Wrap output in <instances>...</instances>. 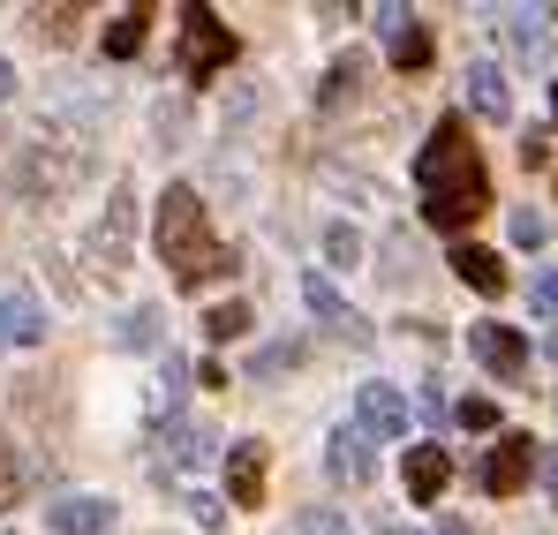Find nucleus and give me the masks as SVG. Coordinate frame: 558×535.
<instances>
[{"label": "nucleus", "mask_w": 558, "mask_h": 535, "mask_svg": "<svg viewBox=\"0 0 558 535\" xmlns=\"http://www.w3.org/2000/svg\"><path fill=\"white\" fill-rule=\"evenodd\" d=\"M415 181H423V219L438 234H468L490 211V167H483V144L468 136L461 113H438L430 144L415 151Z\"/></svg>", "instance_id": "f257e3e1"}, {"label": "nucleus", "mask_w": 558, "mask_h": 535, "mask_svg": "<svg viewBox=\"0 0 558 535\" xmlns=\"http://www.w3.org/2000/svg\"><path fill=\"white\" fill-rule=\"evenodd\" d=\"M159 265L174 271L182 287L196 279H219V271H234V250H219L211 242V219H204V196L174 181L167 196H159Z\"/></svg>", "instance_id": "f03ea898"}, {"label": "nucleus", "mask_w": 558, "mask_h": 535, "mask_svg": "<svg viewBox=\"0 0 558 535\" xmlns=\"http://www.w3.org/2000/svg\"><path fill=\"white\" fill-rule=\"evenodd\" d=\"M242 61V38L219 23V8H189L182 15V76L189 84H219Z\"/></svg>", "instance_id": "7ed1b4c3"}, {"label": "nucleus", "mask_w": 558, "mask_h": 535, "mask_svg": "<svg viewBox=\"0 0 558 535\" xmlns=\"http://www.w3.org/2000/svg\"><path fill=\"white\" fill-rule=\"evenodd\" d=\"M302 302H310V317L332 332V340H348V348H371V317L325 279V271H302Z\"/></svg>", "instance_id": "20e7f679"}, {"label": "nucleus", "mask_w": 558, "mask_h": 535, "mask_svg": "<svg viewBox=\"0 0 558 535\" xmlns=\"http://www.w3.org/2000/svg\"><path fill=\"white\" fill-rule=\"evenodd\" d=\"M529 467H536V438L498 430V446L475 460V483H483V498H513V490L529 483Z\"/></svg>", "instance_id": "39448f33"}, {"label": "nucleus", "mask_w": 558, "mask_h": 535, "mask_svg": "<svg viewBox=\"0 0 558 535\" xmlns=\"http://www.w3.org/2000/svg\"><path fill=\"white\" fill-rule=\"evenodd\" d=\"M377 31H385V46H392V69H400V76H423V69H430V53H438V46H430V31H423L408 8H377Z\"/></svg>", "instance_id": "423d86ee"}, {"label": "nucleus", "mask_w": 558, "mask_h": 535, "mask_svg": "<svg viewBox=\"0 0 558 535\" xmlns=\"http://www.w3.org/2000/svg\"><path fill=\"white\" fill-rule=\"evenodd\" d=\"M355 430L377 438V446H400V438H408V400H400V385H363V400H355Z\"/></svg>", "instance_id": "0eeeda50"}, {"label": "nucleus", "mask_w": 558, "mask_h": 535, "mask_svg": "<svg viewBox=\"0 0 558 535\" xmlns=\"http://www.w3.org/2000/svg\"><path fill=\"white\" fill-rule=\"evenodd\" d=\"M468 348H475V362H483L498 385H521L529 348H521V332H513V325H475V332H468Z\"/></svg>", "instance_id": "6e6552de"}, {"label": "nucleus", "mask_w": 558, "mask_h": 535, "mask_svg": "<svg viewBox=\"0 0 558 535\" xmlns=\"http://www.w3.org/2000/svg\"><path fill=\"white\" fill-rule=\"evenodd\" d=\"M46 528H53V535H106V528H113V498H98V490H69V498L46 506Z\"/></svg>", "instance_id": "1a4fd4ad"}, {"label": "nucleus", "mask_w": 558, "mask_h": 535, "mask_svg": "<svg viewBox=\"0 0 558 535\" xmlns=\"http://www.w3.org/2000/svg\"><path fill=\"white\" fill-rule=\"evenodd\" d=\"M325 467H332V483H371L377 452H371V438H363L355 423H340V430L325 438Z\"/></svg>", "instance_id": "9d476101"}, {"label": "nucleus", "mask_w": 558, "mask_h": 535, "mask_svg": "<svg viewBox=\"0 0 558 535\" xmlns=\"http://www.w3.org/2000/svg\"><path fill=\"white\" fill-rule=\"evenodd\" d=\"M446 483H453L446 446H408V498H415V506H438V498H446Z\"/></svg>", "instance_id": "9b49d317"}, {"label": "nucleus", "mask_w": 558, "mask_h": 535, "mask_svg": "<svg viewBox=\"0 0 558 535\" xmlns=\"http://www.w3.org/2000/svg\"><path fill=\"white\" fill-rule=\"evenodd\" d=\"M211 452H219L211 423H196V415H174V423H167V452H159L167 467H182V475H189V467H204Z\"/></svg>", "instance_id": "f8f14e48"}, {"label": "nucleus", "mask_w": 558, "mask_h": 535, "mask_svg": "<svg viewBox=\"0 0 558 535\" xmlns=\"http://www.w3.org/2000/svg\"><path fill=\"white\" fill-rule=\"evenodd\" d=\"M129 219H136V196H129V189H113V204H106V219L92 227V242H84V250H92V257H98L106 271L121 265V242H129Z\"/></svg>", "instance_id": "ddd939ff"}, {"label": "nucleus", "mask_w": 558, "mask_h": 535, "mask_svg": "<svg viewBox=\"0 0 558 535\" xmlns=\"http://www.w3.org/2000/svg\"><path fill=\"white\" fill-rule=\"evenodd\" d=\"M0 332H8L15 348H38V340H46V309H38L31 287H8V294H0Z\"/></svg>", "instance_id": "4468645a"}, {"label": "nucleus", "mask_w": 558, "mask_h": 535, "mask_svg": "<svg viewBox=\"0 0 558 535\" xmlns=\"http://www.w3.org/2000/svg\"><path fill=\"white\" fill-rule=\"evenodd\" d=\"M551 8H513V15H498V31H506V46L521 53V61H544V38H551Z\"/></svg>", "instance_id": "2eb2a0df"}, {"label": "nucleus", "mask_w": 558, "mask_h": 535, "mask_svg": "<svg viewBox=\"0 0 558 535\" xmlns=\"http://www.w3.org/2000/svg\"><path fill=\"white\" fill-rule=\"evenodd\" d=\"M227 498L234 506H257L265 498V452L257 446H227Z\"/></svg>", "instance_id": "dca6fc26"}, {"label": "nucleus", "mask_w": 558, "mask_h": 535, "mask_svg": "<svg viewBox=\"0 0 558 535\" xmlns=\"http://www.w3.org/2000/svg\"><path fill=\"white\" fill-rule=\"evenodd\" d=\"M468 106H475V113H498V121L513 113V90H506V69H498V61H475V69H468Z\"/></svg>", "instance_id": "f3484780"}, {"label": "nucleus", "mask_w": 558, "mask_h": 535, "mask_svg": "<svg viewBox=\"0 0 558 535\" xmlns=\"http://www.w3.org/2000/svg\"><path fill=\"white\" fill-rule=\"evenodd\" d=\"M363 76H371V53H340V61L325 69V84H317V106H325V113L348 106V98L363 90Z\"/></svg>", "instance_id": "a211bd4d"}, {"label": "nucleus", "mask_w": 558, "mask_h": 535, "mask_svg": "<svg viewBox=\"0 0 558 535\" xmlns=\"http://www.w3.org/2000/svg\"><path fill=\"white\" fill-rule=\"evenodd\" d=\"M144 38H151V8H121L98 46H106V61H129V53H144Z\"/></svg>", "instance_id": "6ab92c4d"}, {"label": "nucleus", "mask_w": 558, "mask_h": 535, "mask_svg": "<svg viewBox=\"0 0 558 535\" xmlns=\"http://www.w3.org/2000/svg\"><path fill=\"white\" fill-rule=\"evenodd\" d=\"M453 271H461L475 294H506V265H498L490 250H475V242H461V250H453Z\"/></svg>", "instance_id": "aec40b11"}, {"label": "nucleus", "mask_w": 558, "mask_h": 535, "mask_svg": "<svg viewBox=\"0 0 558 535\" xmlns=\"http://www.w3.org/2000/svg\"><path fill=\"white\" fill-rule=\"evenodd\" d=\"M302 355H310V340H265V348L250 355V385H272L287 369H302Z\"/></svg>", "instance_id": "412c9836"}, {"label": "nucleus", "mask_w": 558, "mask_h": 535, "mask_svg": "<svg viewBox=\"0 0 558 535\" xmlns=\"http://www.w3.org/2000/svg\"><path fill=\"white\" fill-rule=\"evenodd\" d=\"M159 325H167V317H159L151 302H136V309L113 325V340H121V348H136V355H151V348H159Z\"/></svg>", "instance_id": "4be33fe9"}, {"label": "nucleus", "mask_w": 558, "mask_h": 535, "mask_svg": "<svg viewBox=\"0 0 558 535\" xmlns=\"http://www.w3.org/2000/svg\"><path fill=\"white\" fill-rule=\"evenodd\" d=\"M325 257H332V271H355L363 265V234H355L348 219H332V227H325Z\"/></svg>", "instance_id": "5701e85b"}, {"label": "nucleus", "mask_w": 558, "mask_h": 535, "mask_svg": "<svg viewBox=\"0 0 558 535\" xmlns=\"http://www.w3.org/2000/svg\"><path fill=\"white\" fill-rule=\"evenodd\" d=\"M242 332H250V309H242V302H219V309L204 317V340H242Z\"/></svg>", "instance_id": "b1692460"}, {"label": "nucleus", "mask_w": 558, "mask_h": 535, "mask_svg": "<svg viewBox=\"0 0 558 535\" xmlns=\"http://www.w3.org/2000/svg\"><path fill=\"white\" fill-rule=\"evenodd\" d=\"M182 385H189V369L174 355H167V369H159V385H151V415H174V400H182Z\"/></svg>", "instance_id": "393cba45"}, {"label": "nucleus", "mask_w": 558, "mask_h": 535, "mask_svg": "<svg viewBox=\"0 0 558 535\" xmlns=\"http://www.w3.org/2000/svg\"><path fill=\"white\" fill-rule=\"evenodd\" d=\"M294 535H355V528H348V513H332V506H310V513L294 521Z\"/></svg>", "instance_id": "a878e982"}, {"label": "nucleus", "mask_w": 558, "mask_h": 535, "mask_svg": "<svg viewBox=\"0 0 558 535\" xmlns=\"http://www.w3.org/2000/svg\"><path fill=\"white\" fill-rule=\"evenodd\" d=\"M15 498H23V460H15V446L0 438V513H8Z\"/></svg>", "instance_id": "bb28decb"}, {"label": "nucleus", "mask_w": 558, "mask_h": 535, "mask_svg": "<svg viewBox=\"0 0 558 535\" xmlns=\"http://www.w3.org/2000/svg\"><path fill=\"white\" fill-rule=\"evenodd\" d=\"M506 227H513V242H521V250H544V211H529V204H521Z\"/></svg>", "instance_id": "cd10ccee"}, {"label": "nucleus", "mask_w": 558, "mask_h": 535, "mask_svg": "<svg viewBox=\"0 0 558 535\" xmlns=\"http://www.w3.org/2000/svg\"><path fill=\"white\" fill-rule=\"evenodd\" d=\"M453 415H461V430H490V423H498V408H490V400H461Z\"/></svg>", "instance_id": "c85d7f7f"}, {"label": "nucleus", "mask_w": 558, "mask_h": 535, "mask_svg": "<svg viewBox=\"0 0 558 535\" xmlns=\"http://www.w3.org/2000/svg\"><path fill=\"white\" fill-rule=\"evenodd\" d=\"M529 302H536L544 317H551V309H558V265H551V271H536V287H529Z\"/></svg>", "instance_id": "c756f323"}, {"label": "nucleus", "mask_w": 558, "mask_h": 535, "mask_svg": "<svg viewBox=\"0 0 558 535\" xmlns=\"http://www.w3.org/2000/svg\"><path fill=\"white\" fill-rule=\"evenodd\" d=\"M521 159H529V167H551V129H529V136H521Z\"/></svg>", "instance_id": "7c9ffc66"}, {"label": "nucleus", "mask_w": 558, "mask_h": 535, "mask_svg": "<svg viewBox=\"0 0 558 535\" xmlns=\"http://www.w3.org/2000/svg\"><path fill=\"white\" fill-rule=\"evenodd\" d=\"M536 475H544V498L558 506V446H544V452H536Z\"/></svg>", "instance_id": "2f4dec72"}, {"label": "nucleus", "mask_w": 558, "mask_h": 535, "mask_svg": "<svg viewBox=\"0 0 558 535\" xmlns=\"http://www.w3.org/2000/svg\"><path fill=\"white\" fill-rule=\"evenodd\" d=\"M189 513H196V521H204V528H219V521H227V506H219V498H204V490H196V498H189Z\"/></svg>", "instance_id": "473e14b6"}, {"label": "nucleus", "mask_w": 558, "mask_h": 535, "mask_svg": "<svg viewBox=\"0 0 558 535\" xmlns=\"http://www.w3.org/2000/svg\"><path fill=\"white\" fill-rule=\"evenodd\" d=\"M544 355H551V362H558V325H544Z\"/></svg>", "instance_id": "72a5a7b5"}, {"label": "nucleus", "mask_w": 558, "mask_h": 535, "mask_svg": "<svg viewBox=\"0 0 558 535\" xmlns=\"http://www.w3.org/2000/svg\"><path fill=\"white\" fill-rule=\"evenodd\" d=\"M8 90H15V84H8V61H0V98H8Z\"/></svg>", "instance_id": "f704fd0d"}, {"label": "nucleus", "mask_w": 558, "mask_h": 535, "mask_svg": "<svg viewBox=\"0 0 558 535\" xmlns=\"http://www.w3.org/2000/svg\"><path fill=\"white\" fill-rule=\"evenodd\" d=\"M551 129H558V84H551Z\"/></svg>", "instance_id": "c9c22d12"}, {"label": "nucleus", "mask_w": 558, "mask_h": 535, "mask_svg": "<svg viewBox=\"0 0 558 535\" xmlns=\"http://www.w3.org/2000/svg\"><path fill=\"white\" fill-rule=\"evenodd\" d=\"M377 535H408V528H377Z\"/></svg>", "instance_id": "e433bc0d"}, {"label": "nucleus", "mask_w": 558, "mask_h": 535, "mask_svg": "<svg viewBox=\"0 0 558 535\" xmlns=\"http://www.w3.org/2000/svg\"><path fill=\"white\" fill-rule=\"evenodd\" d=\"M0 348H8V332H0Z\"/></svg>", "instance_id": "4c0bfd02"}]
</instances>
